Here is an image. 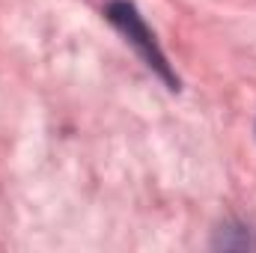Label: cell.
Masks as SVG:
<instances>
[{"instance_id": "6da1fadb", "label": "cell", "mask_w": 256, "mask_h": 253, "mask_svg": "<svg viewBox=\"0 0 256 253\" xmlns=\"http://www.w3.org/2000/svg\"><path fill=\"white\" fill-rule=\"evenodd\" d=\"M104 18L114 24V30L137 51V57L146 63V68L155 72V74L164 80V86H167L170 92H179V74L173 72L167 54H164L161 45H158L155 30L146 24V18L140 15V9H137L131 0H108V3H104Z\"/></svg>"}, {"instance_id": "7a4b0ae2", "label": "cell", "mask_w": 256, "mask_h": 253, "mask_svg": "<svg viewBox=\"0 0 256 253\" xmlns=\"http://www.w3.org/2000/svg\"><path fill=\"white\" fill-rule=\"evenodd\" d=\"M214 250H256V230L238 218H226L214 236H212Z\"/></svg>"}]
</instances>
